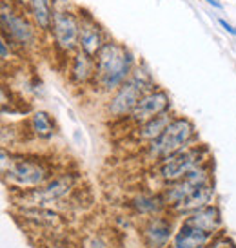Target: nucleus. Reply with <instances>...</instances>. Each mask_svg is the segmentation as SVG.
<instances>
[{
	"label": "nucleus",
	"mask_w": 236,
	"mask_h": 248,
	"mask_svg": "<svg viewBox=\"0 0 236 248\" xmlns=\"http://www.w3.org/2000/svg\"><path fill=\"white\" fill-rule=\"evenodd\" d=\"M95 85L102 93H115L124 85L136 67L135 56L129 49L115 40H107L95 56Z\"/></svg>",
	"instance_id": "obj_1"
},
{
	"label": "nucleus",
	"mask_w": 236,
	"mask_h": 248,
	"mask_svg": "<svg viewBox=\"0 0 236 248\" xmlns=\"http://www.w3.org/2000/svg\"><path fill=\"white\" fill-rule=\"evenodd\" d=\"M2 178L6 183L18 190H29L48 183L53 178L51 167L40 158L13 156L7 149H2Z\"/></svg>",
	"instance_id": "obj_2"
},
{
	"label": "nucleus",
	"mask_w": 236,
	"mask_h": 248,
	"mask_svg": "<svg viewBox=\"0 0 236 248\" xmlns=\"http://www.w3.org/2000/svg\"><path fill=\"white\" fill-rule=\"evenodd\" d=\"M153 89H156V85H154L151 73L146 67L136 65L133 75L129 76V80L124 85H120L109 98V102L105 105V114L115 120L129 116L140 102V98L151 93Z\"/></svg>",
	"instance_id": "obj_3"
},
{
	"label": "nucleus",
	"mask_w": 236,
	"mask_h": 248,
	"mask_svg": "<svg viewBox=\"0 0 236 248\" xmlns=\"http://www.w3.org/2000/svg\"><path fill=\"white\" fill-rule=\"evenodd\" d=\"M196 127L195 124L185 116H176L171 120V124L166 127V131L158 138L149 141L146 147V156L154 163H160L162 159L173 156L182 149H185L195 141Z\"/></svg>",
	"instance_id": "obj_4"
},
{
	"label": "nucleus",
	"mask_w": 236,
	"mask_h": 248,
	"mask_svg": "<svg viewBox=\"0 0 236 248\" xmlns=\"http://www.w3.org/2000/svg\"><path fill=\"white\" fill-rule=\"evenodd\" d=\"M13 0H0L2 35L18 49H33L38 44V29Z\"/></svg>",
	"instance_id": "obj_5"
},
{
	"label": "nucleus",
	"mask_w": 236,
	"mask_h": 248,
	"mask_svg": "<svg viewBox=\"0 0 236 248\" xmlns=\"http://www.w3.org/2000/svg\"><path fill=\"white\" fill-rule=\"evenodd\" d=\"M209 161V149L205 145H189L180 152L158 163V176L166 183H174L193 172L195 169L205 165Z\"/></svg>",
	"instance_id": "obj_6"
},
{
	"label": "nucleus",
	"mask_w": 236,
	"mask_h": 248,
	"mask_svg": "<svg viewBox=\"0 0 236 248\" xmlns=\"http://www.w3.org/2000/svg\"><path fill=\"white\" fill-rule=\"evenodd\" d=\"M51 38L55 47L62 55H73L80 49V13L58 7L55 4V18H53V29Z\"/></svg>",
	"instance_id": "obj_7"
},
{
	"label": "nucleus",
	"mask_w": 236,
	"mask_h": 248,
	"mask_svg": "<svg viewBox=\"0 0 236 248\" xmlns=\"http://www.w3.org/2000/svg\"><path fill=\"white\" fill-rule=\"evenodd\" d=\"M75 185H77L75 174H60V176L51 178L48 183L36 186V188L22 190L18 203L24 207H46L49 203H56V201L64 200L75 188Z\"/></svg>",
	"instance_id": "obj_8"
},
{
	"label": "nucleus",
	"mask_w": 236,
	"mask_h": 248,
	"mask_svg": "<svg viewBox=\"0 0 236 248\" xmlns=\"http://www.w3.org/2000/svg\"><path fill=\"white\" fill-rule=\"evenodd\" d=\"M211 183V163H205V165L195 169L193 172H189L187 176H184L182 179L174 181V183H169L166 190H164V198H166L167 208L176 205L178 201H182L184 198H187L189 194L196 190L198 186L207 185Z\"/></svg>",
	"instance_id": "obj_9"
},
{
	"label": "nucleus",
	"mask_w": 236,
	"mask_h": 248,
	"mask_svg": "<svg viewBox=\"0 0 236 248\" xmlns=\"http://www.w3.org/2000/svg\"><path fill=\"white\" fill-rule=\"evenodd\" d=\"M166 110H171V98H169V94L162 89H153L151 93H147V94L140 98L136 107L129 114V120L136 127H140V125H144L149 120H153L154 116L166 112Z\"/></svg>",
	"instance_id": "obj_10"
},
{
	"label": "nucleus",
	"mask_w": 236,
	"mask_h": 248,
	"mask_svg": "<svg viewBox=\"0 0 236 248\" xmlns=\"http://www.w3.org/2000/svg\"><path fill=\"white\" fill-rule=\"evenodd\" d=\"M78 13H80V51L95 58L107 42L105 33L91 13L87 11H78Z\"/></svg>",
	"instance_id": "obj_11"
},
{
	"label": "nucleus",
	"mask_w": 236,
	"mask_h": 248,
	"mask_svg": "<svg viewBox=\"0 0 236 248\" xmlns=\"http://www.w3.org/2000/svg\"><path fill=\"white\" fill-rule=\"evenodd\" d=\"M174 227L173 221L164 217V216H153L146 221V225L142 228L144 241L149 248H167L171 239L174 237Z\"/></svg>",
	"instance_id": "obj_12"
},
{
	"label": "nucleus",
	"mask_w": 236,
	"mask_h": 248,
	"mask_svg": "<svg viewBox=\"0 0 236 248\" xmlns=\"http://www.w3.org/2000/svg\"><path fill=\"white\" fill-rule=\"evenodd\" d=\"M95 73H97V65H95L93 56H89L80 49L71 55L69 78L75 85H87V83L95 82Z\"/></svg>",
	"instance_id": "obj_13"
},
{
	"label": "nucleus",
	"mask_w": 236,
	"mask_h": 248,
	"mask_svg": "<svg viewBox=\"0 0 236 248\" xmlns=\"http://www.w3.org/2000/svg\"><path fill=\"white\" fill-rule=\"evenodd\" d=\"M213 235L215 234L184 221L173 237V248H207L209 243L213 241Z\"/></svg>",
	"instance_id": "obj_14"
},
{
	"label": "nucleus",
	"mask_w": 236,
	"mask_h": 248,
	"mask_svg": "<svg viewBox=\"0 0 236 248\" xmlns=\"http://www.w3.org/2000/svg\"><path fill=\"white\" fill-rule=\"evenodd\" d=\"M213 196H215V188H213V183H207V185L198 186L196 190L189 194L187 198H184L182 201H178L176 205L169 207V210L173 214H178V216H189L191 212H195L198 208H203L211 205L213 201Z\"/></svg>",
	"instance_id": "obj_15"
},
{
	"label": "nucleus",
	"mask_w": 236,
	"mask_h": 248,
	"mask_svg": "<svg viewBox=\"0 0 236 248\" xmlns=\"http://www.w3.org/2000/svg\"><path fill=\"white\" fill-rule=\"evenodd\" d=\"M26 13L40 33L51 35L55 18V0H29Z\"/></svg>",
	"instance_id": "obj_16"
},
{
	"label": "nucleus",
	"mask_w": 236,
	"mask_h": 248,
	"mask_svg": "<svg viewBox=\"0 0 236 248\" xmlns=\"http://www.w3.org/2000/svg\"><path fill=\"white\" fill-rule=\"evenodd\" d=\"M184 221L189 223V225H193V227L205 230V232L216 234L220 230V227H222V214H220L216 205H207V207L191 212Z\"/></svg>",
	"instance_id": "obj_17"
},
{
	"label": "nucleus",
	"mask_w": 236,
	"mask_h": 248,
	"mask_svg": "<svg viewBox=\"0 0 236 248\" xmlns=\"http://www.w3.org/2000/svg\"><path fill=\"white\" fill-rule=\"evenodd\" d=\"M131 207L142 216H156L167 208L164 194H138L131 200Z\"/></svg>",
	"instance_id": "obj_18"
},
{
	"label": "nucleus",
	"mask_w": 236,
	"mask_h": 248,
	"mask_svg": "<svg viewBox=\"0 0 236 248\" xmlns=\"http://www.w3.org/2000/svg\"><path fill=\"white\" fill-rule=\"evenodd\" d=\"M173 114H171V110H166V112H162V114H158V116H154L153 120H149V122H146L144 125H140L138 129V140L140 141H153V140H156L162 134V132L166 131V127L169 124H171V120H173Z\"/></svg>",
	"instance_id": "obj_19"
},
{
	"label": "nucleus",
	"mask_w": 236,
	"mask_h": 248,
	"mask_svg": "<svg viewBox=\"0 0 236 248\" xmlns=\"http://www.w3.org/2000/svg\"><path fill=\"white\" fill-rule=\"evenodd\" d=\"M20 216H24L28 221L40 225V227H55L60 223V216L46 207H22Z\"/></svg>",
	"instance_id": "obj_20"
},
{
	"label": "nucleus",
	"mask_w": 236,
	"mask_h": 248,
	"mask_svg": "<svg viewBox=\"0 0 236 248\" xmlns=\"http://www.w3.org/2000/svg\"><path fill=\"white\" fill-rule=\"evenodd\" d=\"M29 129L35 134L36 138L40 140H48L55 134L56 127H55V120L51 118L49 112L46 110H36L33 112V116L29 120Z\"/></svg>",
	"instance_id": "obj_21"
},
{
	"label": "nucleus",
	"mask_w": 236,
	"mask_h": 248,
	"mask_svg": "<svg viewBox=\"0 0 236 248\" xmlns=\"http://www.w3.org/2000/svg\"><path fill=\"white\" fill-rule=\"evenodd\" d=\"M11 46H13V44L2 35V40H0V58H2V63H7L11 60V55H13Z\"/></svg>",
	"instance_id": "obj_22"
},
{
	"label": "nucleus",
	"mask_w": 236,
	"mask_h": 248,
	"mask_svg": "<svg viewBox=\"0 0 236 248\" xmlns=\"http://www.w3.org/2000/svg\"><path fill=\"white\" fill-rule=\"evenodd\" d=\"M207 248H235V245H233V241H231V239H227V237L220 235V237H215L213 241L209 243Z\"/></svg>",
	"instance_id": "obj_23"
},
{
	"label": "nucleus",
	"mask_w": 236,
	"mask_h": 248,
	"mask_svg": "<svg viewBox=\"0 0 236 248\" xmlns=\"http://www.w3.org/2000/svg\"><path fill=\"white\" fill-rule=\"evenodd\" d=\"M85 247L87 248H107V245H105V241L102 239V237L93 235V237H89V239L85 241Z\"/></svg>",
	"instance_id": "obj_24"
},
{
	"label": "nucleus",
	"mask_w": 236,
	"mask_h": 248,
	"mask_svg": "<svg viewBox=\"0 0 236 248\" xmlns=\"http://www.w3.org/2000/svg\"><path fill=\"white\" fill-rule=\"evenodd\" d=\"M218 24H220V26H222V28L225 29L231 36H235V38H236V28L233 26V24H229V22L223 20V18H218Z\"/></svg>",
	"instance_id": "obj_25"
},
{
	"label": "nucleus",
	"mask_w": 236,
	"mask_h": 248,
	"mask_svg": "<svg viewBox=\"0 0 236 248\" xmlns=\"http://www.w3.org/2000/svg\"><path fill=\"white\" fill-rule=\"evenodd\" d=\"M209 6H213L215 9H223V4L222 2H218V0H205Z\"/></svg>",
	"instance_id": "obj_26"
},
{
	"label": "nucleus",
	"mask_w": 236,
	"mask_h": 248,
	"mask_svg": "<svg viewBox=\"0 0 236 248\" xmlns=\"http://www.w3.org/2000/svg\"><path fill=\"white\" fill-rule=\"evenodd\" d=\"M13 2L18 7H28V4H29V0H13Z\"/></svg>",
	"instance_id": "obj_27"
},
{
	"label": "nucleus",
	"mask_w": 236,
	"mask_h": 248,
	"mask_svg": "<svg viewBox=\"0 0 236 248\" xmlns=\"http://www.w3.org/2000/svg\"><path fill=\"white\" fill-rule=\"evenodd\" d=\"M49 248H60V247H49Z\"/></svg>",
	"instance_id": "obj_28"
}]
</instances>
